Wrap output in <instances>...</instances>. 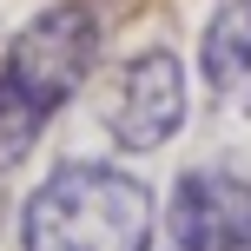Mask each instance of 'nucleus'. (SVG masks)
<instances>
[{"label":"nucleus","mask_w":251,"mask_h":251,"mask_svg":"<svg viewBox=\"0 0 251 251\" xmlns=\"http://www.w3.org/2000/svg\"><path fill=\"white\" fill-rule=\"evenodd\" d=\"M100 66V13L86 0L40 7L0 53V178L33 152L66 100Z\"/></svg>","instance_id":"obj_1"},{"label":"nucleus","mask_w":251,"mask_h":251,"mask_svg":"<svg viewBox=\"0 0 251 251\" xmlns=\"http://www.w3.org/2000/svg\"><path fill=\"white\" fill-rule=\"evenodd\" d=\"M152 231H159V205L146 178L106 159L53 165L20 212L26 251H152Z\"/></svg>","instance_id":"obj_2"},{"label":"nucleus","mask_w":251,"mask_h":251,"mask_svg":"<svg viewBox=\"0 0 251 251\" xmlns=\"http://www.w3.org/2000/svg\"><path fill=\"white\" fill-rule=\"evenodd\" d=\"M165 231L178 251H251V178L231 165H192L172 185Z\"/></svg>","instance_id":"obj_3"},{"label":"nucleus","mask_w":251,"mask_h":251,"mask_svg":"<svg viewBox=\"0 0 251 251\" xmlns=\"http://www.w3.org/2000/svg\"><path fill=\"white\" fill-rule=\"evenodd\" d=\"M178 126H185V66L165 47L132 53L119 66V93H113V113H106L113 146L119 152H159Z\"/></svg>","instance_id":"obj_4"},{"label":"nucleus","mask_w":251,"mask_h":251,"mask_svg":"<svg viewBox=\"0 0 251 251\" xmlns=\"http://www.w3.org/2000/svg\"><path fill=\"white\" fill-rule=\"evenodd\" d=\"M199 73H205V86H212V100H225L231 113L251 119V0H225V7L205 20Z\"/></svg>","instance_id":"obj_5"}]
</instances>
